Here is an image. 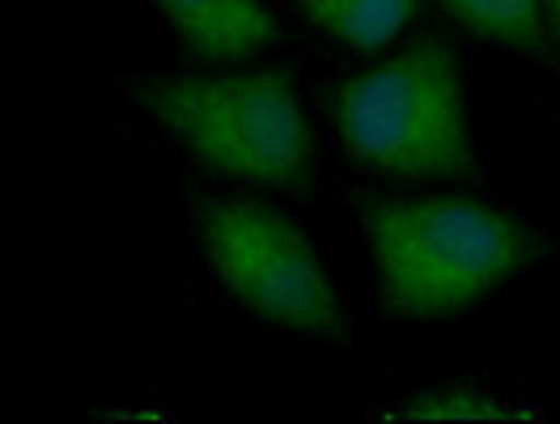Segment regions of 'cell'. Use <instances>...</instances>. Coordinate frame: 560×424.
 Instances as JSON below:
<instances>
[{
    "label": "cell",
    "mask_w": 560,
    "mask_h": 424,
    "mask_svg": "<svg viewBox=\"0 0 560 424\" xmlns=\"http://www.w3.org/2000/svg\"><path fill=\"white\" fill-rule=\"evenodd\" d=\"M365 238L386 302L408 318L463 315L544 255L526 221L467 196L374 204Z\"/></svg>",
    "instance_id": "obj_1"
},
{
    "label": "cell",
    "mask_w": 560,
    "mask_h": 424,
    "mask_svg": "<svg viewBox=\"0 0 560 424\" xmlns=\"http://www.w3.org/2000/svg\"><path fill=\"white\" fill-rule=\"evenodd\" d=\"M336 128L352 153L395 178L471 175L463 72L442 43H417L336 90Z\"/></svg>",
    "instance_id": "obj_2"
},
{
    "label": "cell",
    "mask_w": 560,
    "mask_h": 424,
    "mask_svg": "<svg viewBox=\"0 0 560 424\" xmlns=\"http://www.w3.org/2000/svg\"><path fill=\"white\" fill-rule=\"evenodd\" d=\"M140 106L217 175L259 187L306 178L311 128L280 69L153 81L140 90Z\"/></svg>",
    "instance_id": "obj_3"
},
{
    "label": "cell",
    "mask_w": 560,
    "mask_h": 424,
    "mask_svg": "<svg viewBox=\"0 0 560 424\" xmlns=\"http://www.w3.org/2000/svg\"><path fill=\"white\" fill-rule=\"evenodd\" d=\"M196 238L234 306L302 335L345 331L340 297L315 238L284 212L259 200H221L200 212Z\"/></svg>",
    "instance_id": "obj_4"
},
{
    "label": "cell",
    "mask_w": 560,
    "mask_h": 424,
    "mask_svg": "<svg viewBox=\"0 0 560 424\" xmlns=\"http://www.w3.org/2000/svg\"><path fill=\"white\" fill-rule=\"evenodd\" d=\"M175 38L205 60L255 56L277 38V22L264 0H158Z\"/></svg>",
    "instance_id": "obj_5"
},
{
    "label": "cell",
    "mask_w": 560,
    "mask_h": 424,
    "mask_svg": "<svg viewBox=\"0 0 560 424\" xmlns=\"http://www.w3.org/2000/svg\"><path fill=\"white\" fill-rule=\"evenodd\" d=\"M306 22L357 51H378L412 17V0H298Z\"/></svg>",
    "instance_id": "obj_6"
},
{
    "label": "cell",
    "mask_w": 560,
    "mask_h": 424,
    "mask_svg": "<svg viewBox=\"0 0 560 424\" xmlns=\"http://www.w3.org/2000/svg\"><path fill=\"white\" fill-rule=\"evenodd\" d=\"M451 17H458L467 31L518 47V51H535L544 47V0H438Z\"/></svg>",
    "instance_id": "obj_7"
},
{
    "label": "cell",
    "mask_w": 560,
    "mask_h": 424,
    "mask_svg": "<svg viewBox=\"0 0 560 424\" xmlns=\"http://www.w3.org/2000/svg\"><path fill=\"white\" fill-rule=\"evenodd\" d=\"M412 421H489V424H510L523 421L518 408H510L505 399H497L480 387H438L417 394V403L408 408Z\"/></svg>",
    "instance_id": "obj_8"
},
{
    "label": "cell",
    "mask_w": 560,
    "mask_h": 424,
    "mask_svg": "<svg viewBox=\"0 0 560 424\" xmlns=\"http://www.w3.org/2000/svg\"><path fill=\"white\" fill-rule=\"evenodd\" d=\"M544 31L552 35V43H557L560 51V0H544Z\"/></svg>",
    "instance_id": "obj_9"
}]
</instances>
